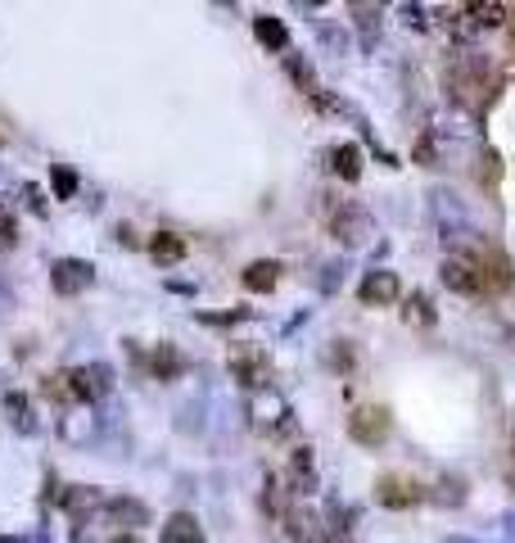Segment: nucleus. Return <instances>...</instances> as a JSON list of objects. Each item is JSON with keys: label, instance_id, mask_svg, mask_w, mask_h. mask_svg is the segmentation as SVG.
<instances>
[{"label": "nucleus", "instance_id": "f257e3e1", "mask_svg": "<svg viewBox=\"0 0 515 543\" xmlns=\"http://www.w3.org/2000/svg\"><path fill=\"white\" fill-rule=\"evenodd\" d=\"M231 376H236L249 394L271 389V358H267V349H258V345H236V349H231Z\"/></svg>", "mask_w": 515, "mask_h": 543}, {"label": "nucleus", "instance_id": "f03ea898", "mask_svg": "<svg viewBox=\"0 0 515 543\" xmlns=\"http://www.w3.org/2000/svg\"><path fill=\"white\" fill-rule=\"evenodd\" d=\"M348 439L361 448H380L389 439V413L380 403H361L348 413Z\"/></svg>", "mask_w": 515, "mask_h": 543}, {"label": "nucleus", "instance_id": "7ed1b4c3", "mask_svg": "<svg viewBox=\"0 0 515 543\" xmlns=\"http://www.w3.org/2000/svg\"><path fill=\"white\" fill-rule=\"evenodd\" d=\"M330 236L339 245H348V249H361L366 240L376 236V222H371L366 209H357V204H339V209L330 213Z\"/></svg>", "mask_w": 515, "mask_h": 543}, {"label": "nucleus", "instance_id": "20e7f679", "mask_svg": "<svg viewBox=\"0 0 515 543\" xmlns=\"http://www.w3.org/2000/svg\"><path fill=\"white\" fill-rule=\"evenodd\" d=\"M68 389H72V398H78V403H91L96 407L113 389V367L109 363H87L78 372H68Z\"/></svg>", "mask_w": 515, "mask_h": 543}, {"label": "nucleus", "instance_id": "39448f33", "mask_svg": "<svg viewBox=\"0 0 515 543\" xmlns=\"http://www.w3.org/2000/svg\"><path fill=\"white\" fill-rule=\"evenodd\" d=\"M50 286H54V295H82V290H91L96 286V263H87V258H59L50 267Z\"/></svg>", "mask_w": 515, "mask_h": 543}, {"label": "nucleus", "instance_id": "423d86ee", "mask_svg": "<svg viewBox=\"0 0 515 543\" xmlns=\"http://www.w3.org/2000/svg\"><path fill=\"white\" fill-rule=\"evenodd\" d=\"M475 267H479V286L484 295H502L515 286V272H511V258L502 249H479L475 254Z\"/></svg>", "mask_w": 515, "mask_h": 543}, {"label": "nucleus", "instance_id": "0eeeda50", "mask_svg": "<svg viewBox=\"0 0 515 543\" xmlns=\"http://www.w3.org/2000/svg\"><path fill=\"white\" fill-rule=\"evenodd\" d=\"M280 485H285L289 494H312V489H317V466H312V448H308V444H294V448H289V462H285Z\"/></svg>", "mask_w": 515, "mask_h": 543}, {"label": "nucleus", "instance_id": "6e6552de", "mask_svg": "<svg viewBox=\"0 0 515 543\" xmlns=\"http://www.w3.org/2000/svg\"><path fill=\"white\" fill-rule=\"evenodd\" d=\"M376 498L389 507V512H407V507H416L420 498H429L416 480H407V475H385V480L376 485Z\"/></svg>", "mask_w": 515, "mask_h": 543}, {"label": "nucleus", "instance_id": "1a4fd4ad", "mask_svg": "<svg viewBox=\"0 0 515 543\" xmlns=\"http://www.w3.org/2000/svg\"><path fill=\"white\" fill-rule=\"evenodd\" d=\"M398 277L394 272H385V267H376V272H366L361 277V286H357V299L366 304V308H389L394 299H398Z\"/></svg>", "mask_w": 515, "mask_h": 543}, {"label": "nucleus", "instance_id": "9d476101", "mask_svg": "<svg viewBox=\"0 0 515 543\" xmlns=\"http://www.w3.org/2000/svg\"><path fill=\"white\" fill-rule=\"evenodd\" d=\"M429 213H434V222L444 227V236H470V222H466V209L448 195V190H434L429 195Z\"/></svg>", "mask_w": 515, "mask_h": 543}, {"label": "nucleus", "instance_id": "9b49d317", "mask_svg": "<svg viewBox=\"0 0 515 543\" xmlns=\"http://www.w3.org/2000/svg\"><path fill=\"white\" fill-rule=\"evenodd\" d=\"M438 277H444V286L457 290V295H484V286H479V267H475V258H466V254L448 258Z\"/></svg>", "mask_w": 515, "mask_h": 543}, {"label": "nucleus", "instance_id": "f8f14e48", "mask_svg": "<svg viewBox=\"0 0 515 543\" xmlns=\"http://www.w3.org/2000/svg\"><path fill=\"white\" fill-rule=\"evenodd\" d=\"M285 417H289V407H285V398H280L276 389H262V394H249V422H253L258 430H271V426H285Z\"/></svg>", "mask_w": 515, "mask_h": 543}, {"label": "nucleus", "instance_id": "ddd939ff", "mask_svg": "<svg viewBox=\"0 0 515 543\" xmlns=\"http://www.w3.org/2000/svg\"><path fill=\"white\" fill-rule=\"evenodd\" d=\"M285 534L294 543H321L326 539V525H321V516L312 507H294V512H285Z\"/></svg>", "mask_w": 515, "mask_h": 543}, {"label": "nucleus", "instance_id": "4468645a", "mask_svg": "<svg viewBox=\"0 0 515 543\" xmlns=\"http://www.w3.org/2000/svg\"><path fill=\"white\" fill-rule=\"evenodd\" d=\"M109 521L122 525L127 534H136L140 525H150V507H145L140 498H113L109 503Z\"/></svg>", "mask_w": 515, "mask_h": 543}, {"label": "nucleus", "instance_id": "2eb2a0df", "mask_svg": "<svg viewBox=\"0 0 515 543\" xmlns=\"http://www.w3.org/2000/svg\"><path fill=\"white\" fill-rule=\"evenodd\" d=\"M280 272H285V267H280L276 258H258V263L245 267V286H249L253 295H267V290L280 286Z\"/></svg>", "mask_w": 515, "mask_h": 543}, {"label": "nucleus", "instance_id": "dca6fc26", "mask_svg": "<svg viewBox=\"0 0 515 543\" xmlns=\"http://www.w3.org/2000/svg\"><path fill=\"white\" fill-rule=\"evenodd\" d=\"M59 439L63 444H96V417H87V413H63L59 417Z\"/></svg>", "mask_w": 515, "mask_h": 543}, {"label": "nucleus", "instance_id": "f3484780", "mask_svg": "<svg viewBox=\"0 0 515 543\" xmlns=\"http://www.w3.org/2000/svg\"><path fill=\"white\" fill-rule=\"evenodd\" d=\"M163 543H204V525L190 512H172L163 525Z\"/></svg>", "mask_w": 515, "mask_h": 543}, {"label": "nucleus", "instance_id": "a211bd4d", "mask_svg": "<svg viewBox=\"0 0 515 543\" xmlns=\"http://www.w3.org/2000/svg\"><path fill=\"white\" fill-rule=\"evenodd\" d=\"M54 498H59V507H63V512H72L78 521H82L87 512H96V507H100V489H87V485H68V489H63V494H54Z\"/></svg>", "mask_w": 515, "mask_h": 543}, {"label": "nucleus", "instance_id": "6ab92c4d", "mask_svg": "<svg viewBox=\"0 0 515 543\" xmlns=\"http://www.w3.org/2000/svg\"><path fill=\"white\" fill-rule=\"evenodd\" d=\"M150 258H154L159 267L181 263V258H186V240H181V236H172V231H159V236H150Z\"/></svg>", "mask_w": 515, "mask_h": 543}, {"label": "nucleus", "instance_id": "aec40b11", "mask_svg": "<svg viewBox=\"0 0 515 543\" xmlns=\"http://www.w3.org/2000/svg\"><path fill=\"white\" fill-rule=\"evenodd\" d=\"M150 372H154V380H177L186 372V358L177 354V345H159L150 358Z\"/></svg>", "mask_w": 515, "mask_h": 543}, {"label": "nucleus", "instance_id": "412c9836", "mask_svg": "<svg viewBox=\"0 0 515 543\" xmlns=\"http://www.w3.org/2000/svg\"><path fill=\"white\" fill-rule=\"evenodd\" d=\"M253 37H258V46H267V50H285V46H289L285 23L271 19V14H258V19H253Z\"/></svg>", "mask_w": 515, "mask_h": 543}, {"label": "nucleus", "instance_id": "4be33fe9", "mask_svg": "<svg viewBox=\"0 0 515 543\" xmlns=\"http://www.w3.org/2000/svg\"><path fill=\"white\" fill-rule=\"evenodd\" d=\"M330 168H335V177H344V181H357L361 177V150L348 141V146H335L330 150Z\"/></svg>", "mask_w": 515, "mask_h": 543}, {"label": "nucleus", "instance_id": "5701e85b", "mask_svg": "<svg viewBox=\"0 0 515 543\" xmlns=\"http://www.w3.org/2000/svg\"><path fill=\"white\" fill-rule=\"evenodd\" d=\"M5 413H10V426H14V430H23V435L37 430V417H32V407H28V398H23L19 389L5 394Z\"/></svg>", "mask_w": 515, "mask_h": 543}, {"label": "nucleus", "instance_id": "b1692460", "mask_svg": "<svg viewBox=\"0 0 515 543\" xmlns=\"http://www.w3.org/2000/svg\"><path fill=\"white\" fill-rule=\"evenodd\" d=\"M285 73L294 78V82H299V91H308V96H317V78H312V68L303 63V54H285Z\"/></svg>", "mask_w": 515, "mask_h": 543}, {"label": "nucleus", "instance_id": "393cba45", "mask_svg": "<svg viewBox=\"0 0 515 543\" xmlns=\"http://www.w3.org/2000/svg\"><path fill=\"white\" fill-rule=\"evenodd\" d=\"M434 317H438V313H434V299L416 290V295L407 299V322H411V326H434Z\"/></svg>", "mask_w": 515, "mask_h": 543}, {"label": "nucleus", "instance_id": "a878e982", "mask_svg": "<svg viewBox=\"0 0 515 543\" xmlns=\"http://www.w3.org/2000/svg\"><path fill=\"white\" fill-rule=\"evenodd\" d=\"M19 240V222H14V209H10V195H0V249H10Z\"/></svg>", "mask_w": 515, "mask_h": 543}, {"label": "nucleus", "instance_id": "bb28decb", "mask_svg": "<svg viewBox=\"0 0 515 543\" xmlns=\"http://www.w3.org/2000/svg\"><path fill=\"white\" fill-rule=\"evenodd\" d=\"M348 14H357V28H361L366 46H376V14H380V5H348Z\"/></svg>", "mask_w": 515, "mask_h": 543}, {"label": "nucleus", "instance_id": "cd10ccee", "mask_svg": "<svg viewBox=\"0 0 515 543\" xmlns=\"http://www.w3.org/2000/svg\"><path fill=\"white\" fill-rule=\"evenodd\" d=\"M466 14H475L479 28H497V23H506V5H466Z\"/></svg>", "mask_w": 515, "mask_h": 543}, {"label": "nucleus", "instance_id": "c85d7f7f", "mask_svg": "<svg viewBox=\"0 0 515 543\" xmlns=\"http://www.w3.org/2000/svg\"><path fill=\"white\" fill-rule=\"evenodd\" d=\"M50 186H54V195H59V199H68L72 190H78V177H72L68 168H59V163H54V172H50Z\"/></svg>", "mask_w": 515, "mask_h": 543}, {"label": "nucleus", "instance_id": "c756f323", "mask_svg": "<svg viewBox=\"0 0 515 543\" xmlns=\"http://www.w3.org/2000/svg\"><path fill=\"white\" fill-rule=\"evenodd\" d=\"M479 163H484V168H479V181H484V186H497V177H502V159H497V150H488Z\"/></svg>", "mask_w": 515, "mask_h": 543}, {"label": "nucleus", "instance_id": "7c9ffc66", "mask_svg": "<svg viewBox=\"0 0 515 543\" xmlns=\"http://www.w3.org/2000/svg\"><path fill=\"white\" fill-rule=\"evenodd\" d=\"M416 163H425V168H434V163H438V150H434V136H420V141H416Z\"/></svg>", "mask_w": 515, "mask_h": 543}, {"label": "nucleus", "instance_id": "2f4dec72", "mask_svg": "<svg viewBox=\"0 0 515 543\" xmlns=\"http://www.w3.org/2000/svg\"><path fill=\"white\" fill-rule=\"evenodd\" d=\"M330 363H335L339 372L353 367V349H344V339H335V345H330Z\"/></svg>", "mask_w": 515, "mask_h": 543}, {"label": "nucleus", "instance_id": "473e14b6", "mask_svg": "<svg viewBox=\"0 0 515 543\" xmlns=\"http://www.w3.org/2000/svg\"><path fill=\"white\" fill-rule=\"evenodd\" d=\"M321 41H326L330 50H344V37H339V28H330V23H321Z\"/></svg>", "mask_w": 515, "mask_h": 543}, {"label": "nucleus", "instance_id": "72a5a7b5", "mask_svg": "<svg viewBox=\"0 0 515 543\" xmlns=\"http://www.w3.org/2000/svg\"><path fill=\"white\" fill-rule=\"evenodd\" d=\"M23 195H28V204H32V213H46V199H41L37 186H23Z\"/></svg>", "mask_w": 515, "mask_h": 543}, {"label": "nucleus", "instance_id": "f704fd0d", "mask_svg": "<svg viewBox=\"0 0 515 543\" xmlns=\"http://www.w3.org/2000/svg\"><path fill=\"white\" fill-rule=\"evenodd\" d=\"M339 286V263H326V277H321V290H335Z\"/></svg>", "mask_w": 515, "mask_h": 543}, {"label": "nucleus", "instance_id": "c9c22d12", "mask_svg": "<svg viewBox=\"0 0 515 543\" xmlns=\"http://www.w3.org/2000/svg\"><path fill=\"white\" fill-rule=\"evenodd\" d=\"M403 19L416 28V23H425V10H416V5H403Z\"/></svg>", "mask_w": 515, "mask_h": 543}, {"label": "nucleus", "instance_id": "e433bc0d", "mask_svg": "<svg viewBox=\"0 0 515 543\" xmlns=\"http://www.w3.org/2000/svg\"><path fill=\"white\" fill-rule=\"evenodd\" d=\"M321 543H348V534H339V530H326V539Z\"/></svg>", "mask_w": 515, "mask_h": 543}, {"label": "nucleus", "instance_id": "4c0bfd02", "mask_svg": "<svg viewBox=\"0 0 515 543\" xmlns=\"http://www.w3.org/2000/svg\"><path fill=\"white\" fill-rule=\"evenodd\" d=\"M109 543H145V539H136V534H118V539H109Z\"/></svg>", "mask_w": 515, "mask_h": 543}, {"label": "nucleus", "instance_id": "58836bf2", "mask_svg": "<svg viewBox=\"0 0 515 543\" xmlns=\"http://www.w3.org/2000/svg\"><path fill=\"white\" fill-rule=\"evenodd\" d=\"M506 480H511V489H515V448H511V471H506Z\"/></svg>", "mask_w": 515, "mask_h": 543}, {"label": "nucleus", "instance_id": "ea45409f", "mask_svg": "<svg viewBox=\"0 0 515 543\" xmlns=\"http://www.w3.org/2000/svg\"><path fill=\"white\" fill-rule=\"evenodd\" d=\"M448 543H475V539H448Z\"/></svg>", "mask_w": 515, "mask_h": 543}, {"label": "nucleus", "instance_id": "a19ab883", "mask_svg": "<svg viewBox=\"0 0 515 543\" xmlns=\"http://www.w3.org/2000/svg\"><path fill=\"white\" fill-rule=\"evenodd\" d=\"M511 539H515V516H511Z\"/></svg>", "mask_w": 515, "mask_h": 543}, {"label": "nucleus", "instance_id": "79ce46f5", "mask_svg": "<svg viewBox=\"0 0 515 543\" xmlns=\"http://www.w3.org/2000/svg\"><path fill=\"white\" fill-rule=\"evenodd\" d=\"M511 50H515V28H511Z\"/></svg>", "mask_w": 515, "mask_h": 543}]
</instances>
